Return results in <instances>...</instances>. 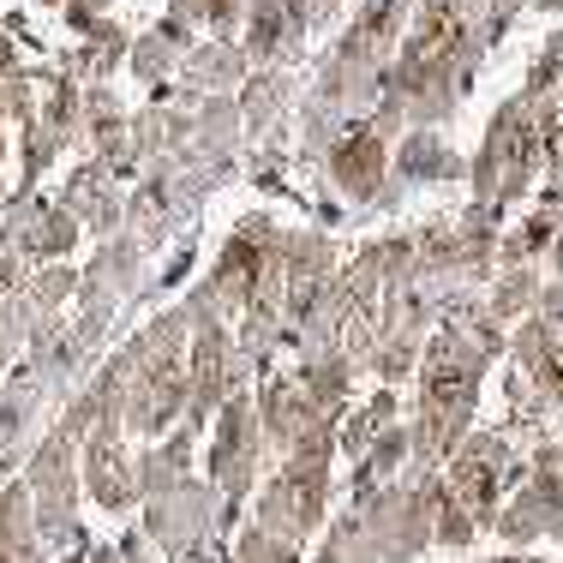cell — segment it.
<instances>
[{
	"label": "cell",
	"mask_w": 563,
	"mask_h": 563,
	"mask_svg": "<svg viewBox=\"0 0 563 563\" xmlns=\"http://www.w3.org/2000/svg\"><path fill=\"white\" fill-rule=\"evenodd\" d=\"M288 73H282V66H271V73H252L246 78V97H240V120H246L252 132H264L271 126V120L282 114V97H288Z\"/></svg>",
	"instance_id": "12"
},
{
	"label": "cell",
	"mask_w": 563,
	"mask_h": 563,
	"mask_svg": "<svg viewBox=\"0 0 563 563\" xmlns=\"http://www.w3.org/2000/svg\"><path fill=\"white\" fill-rule=\"evenodd\" d=\"M545 163V126H540V102L516 97L509 109L492 120L486 151L474 163V205H509L533 186V174Z\"/></svg>",
	"instance_id": "3"
},
{
	"label": "cell",
	"mask_w": 563,
	"mask_h": 563,
	"mask_svg": "<svg viewBox=\"0 0 563 563\" xmlns=\"http://www.w3.org/2000/svg\"><path fill=\"white\" fill-rule=\"evenodd\" d=\"M498 528V540L509 545H533V540H552V533H563V474L552 467V455H533L528 479H521L516 492H509L504 516L492 521Z\"/></svg>",
	"instance_id": "6"
},
{
	"label": "cell",
	"mask_w": 563,
	"mask_h": 563,
	"mask_svg": "<svg viewBox=\"0 0 563 563\" xmlns=\"http://www.w3.org/2000/svg\"><path fill=\"white\" fill-rule=\"evenodd\" d=\"M330 174H336V186L347 198H360V205H372V198L384 192V174H390V139H384L378 126H347L336 139V151H330Z\"/></svg>",
	"instance_id": "7"
},
{
	"label": "cell",
	"mask_w": 563,
	"mask_h": 563,
	"mask_svg": "<svg viewBox=\"0 0 563 563\" xmlns=\"http://www.w3.org/2000/svg\"><path fill=\"white\" fill-rule=\"evenodd\" d=\"M180 78L192 90H210V97H222L228 85H240L246 78V55H240L234 43H210V48H192L180 66Z\"/></svg>",
	"instance_id": "11"
},
{
	"label": "cell",
	"mask_w": 563,
	"mask_h": 563,
	"mask_svg": "<svg viewBox=\"0 0 563 563\" xmlns=\"http://www.w3.org/2000/svg\"><path fill=\"white\" fill-rule=\"evenodd\" d=\"M228 563H300V545H288V540H276V533L246 521L234 533V545H228Z\"/></svg>",
	"instance_id": "15"
},
{
	"label": "cell",
	"mask_w": 563,
	"mask_h": 563,
	"mask_svg": "<svg viewBox=\"0 0 563 563\" xmlns=\"http://www.w3.org/2000/svg\"><path fill=\"white\" fill-rule=\"evenodd\" d=\"M78 474H85V492L97 498V509L120 516V509L139 504V462L126 455V438H85Z\"/></svg>",
	"instance_id": "8"
},
{
	"label": "cell",
	"mask_w": 563,
	"mask_h": 563,
	"mask_svg": "<svg viewBox=\"0 0 563 563\" xmlns=\"http://www.w3.org/2000/svg\"><path fill=\"white\" fill-rule=\"evenodd\" d=\"M330 474H336V450H312L282 462L258 492H252V528L276 533L288 545H306L330 516Z\"/></svg>",
	"instance_id": "2"
},
{
	"label": "cell",
	"mask_w": 563,
	"mask_h": 563,
	"mask_svg": "<svg viewBox=\"0 0 563 563\" xmlns=\"http://www.w3.org/2000/svg\"><path fill=\"white\" fill-rule=\"evenodd\" d=\"M264 420H258V401L234 396L217 413V438H210V486L228 504V516L240 521V504L258 492V467H264Z\"/></svg>",
	"instance_id": "5"
},
{
	"label": "cell",
	"mask_w": 563,
	"mask_h": 563,
	"mask_svg": "<svg viewBox=\"0 0 563 563\" xmlns=\"http://www.w3.org/2000/svg\"><path fill=\"white\" fill-rule=\"evenodd\" d=\"M24 492H31V516H36L43 558L78 552V545H85V528H78V498H85L78 438H66L60 426H48V438L31 450V467H24Z\"/></svg>",
	"instance_id": "1"
},
{
	"label": "cell",
	"mask_w": 563,
	"mask_h": 563,
	"mask_svg": "<svg viewBox=\"0 0 563 563\" xmlns=\"http://www.w3.org/2000/svg\"><path fill=\"white\" fill-rule=\"evenodd\" d=\"M521 479H528V474H521V462H516V450H509V438H498V432L467 438V444L444 462V492L479 521V533H486L492 521L504 516L509 492H516Z\"/></svg>",
	"instance_id": "4"
},
{
	"label": "cell",
	"mask_w": 563,
	"mask_h": 563,
	"mask_svg": "<svg viewBox=\"0 0 563 563\" xmlns=\"http://www.w3.org/2000/svg\"><path fill=\"white\" fill-rule=\"evenodd\" d=\"M192 438L198 432H168L163 444H144L139 455V498L156 504V498H174V492L192 486Z\"/></svg>",
	"instance_id": "9"
},
{
	"label": "cell",
	"mask_w": 563,
	"mask_h": 563,
	"mask_svg": "<svg viewBox=\"0 0 563 563\" xmlns=\"http://www.w3.org/2000/svg\"><path fill=\"white\" fill-rule=\"evenodd\" d=\"M533 306H540V276H533V264H528V271H504L498 276V294L486 300V312L498 318V324H509V318L533 312Z\"/></svg>",
	"instance_id": "13"
},
{
	"label": "cell",
	"mask_w": 563,
	"mask_h": 563,
	"mask_svg": "<svg viewBox=\"0 0 563 563\" xmlns=\"http://www.w3.org/2000/svg\"><path fill=\"white\" fill-rule=\"evenodd\" d=\"M390 168H396V180H401V186H420V180H455V174H462V163H455V156L444 151V139H438L432 126H413V139L390 156Z\"/></svg>",
	"instance_id": "10"
},
{
	"label": "cell",
	"mask_w": 563,
	"mask_h": 563,
	"mask_svg": "<svg viewBox=\"0 0 563 563\" xmlns=\"http://www.w3.org/2000/svg\"><path fill=\"white\" fill-rule=\"evenodd\" d=\"M174 19L192 24V31H234L240 19H246V0H168Z\"/></svg>",
	"instance_id": "14"
}]
</instances>
